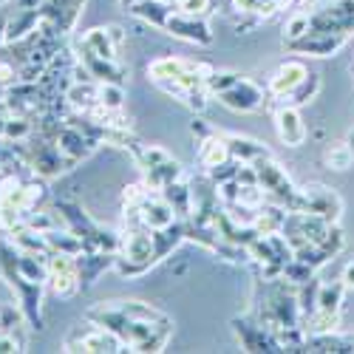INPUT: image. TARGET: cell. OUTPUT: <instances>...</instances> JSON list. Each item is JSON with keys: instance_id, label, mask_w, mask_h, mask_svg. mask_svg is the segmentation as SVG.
<instances>
[{"instance_id": "6da1fadb", "label": "cell", "mask_w": 354, "mask_h": 354, "mask_svg": "<svg viewBox=\"0 0 354 354\" xmlns=\"http://www.w3.org/2000/svg\"><path fill=\"white\" fill-rule=\"evenodd\" d=\"M48 289L57 298H74L80 292V270L74 255H63V252H48Z\"/></svg>"}, {"instance_id": "7a4b0ae2", "label": "cell", "mask_w": 354, "mask_h": 354, "mask_svg": "<svg viewBox=\"0 0 354 354\" xmlns=\"http://www.w3.org/2000/svg\"><path fill=\"white\" fill-rule=\"evenodd\" d=\"M165 32H170L173 37L190 40V43H201V46L213 43V32H210L207 20L196 17V15H182V12H176V9H173V15L167 17Z\"/></svg>"}, {"instance_id": "3957f363", "label": "cell", "mask_w": 354, "mask_h": 354, "mask_svg": "<svg viewBox=\"0 0 354 354\" xmlns=\"http://www.w3.org/2000/svg\"><path fill=\"white\" fill-rule=\"evenodd\" d=\"M122 340L116 337L111 329H85L74 332L66 340V351H122Z\"/></svg>"}, {"instance_id": "277c9868", "label": "cell", "mask_w": 354, "mask_h": 354, "mask_svg": "<svg viewBox=\"0 0 354 354\" xmlns=\"http://www.w3.org/2000/svg\"><path fill=\"white\" fill-rule=\"evenodd\" d=\"M221 97V102L227 105V108H232V111H244V113H250V111H258L263 102V91L252 82V80H241V82H235L232 88H227V91H221L218 94Z\"/></svg>"}, {"instance_id": "5b68a950", "label": "cell", "mask_w": 354, "mask_h": 354, "mask_svg": "<svg viewBox=\"0 0 354 354\" xmlns=\"http://www.w3.org/2000/svg\"><path fill=\"white\" fill-rule=\"evenodd\" d=\"M97 145H100L97 139H91L88 133H82L80 128H74V125H68V122H66V128L60 131V136H57V147H60V151H63V156H66L68 167H71L74 162L85 159L88 153L94 151Z\"/></svg>"}, {"instance_id": "8992f818", "label": "cell", "mask_w": 354, "mask_h": 354, "mask_svg": "<svg viewBox=\"0 0 354 354\" xmlns=\"http://www.w3.org/2000/svg\"><path fill=\"white\" fill-rule=\"evenodd\" d=\"M275 128H278L281 142L289 145V147H298L306 139V125H304L301 113H298V108H295V105H278V111H275Z\"/></svg>"}, {"instance_id": "52a82bcc", "label": "cell", "mask_w": 354, "mask_h": 354, "mask_svg": "<svg viewBox=\"0 0 354 354\" xmlns=\"http://www.w3.org/2000/svg\"><path fill=\"white\" fill-rule=\"evenodd\" d=\"M139 213H142V224L147 227V230H165V227H170L176 218V210L167 204V198L159 193V196H147L142 204H139Z\"/></svg>"}, {"instance_id": "ba28073f", "label": "cell", "mask_w": 354, "mask_h": 354, "mask_svg": "<svg viewBox=\"0 0 354 354\" xmlns=\"http://www.w3.org/2000/svg\"><path fill=\"white\" fill-rule=\"evenodd\" d=\"M306 66L304 63H298V60H286L283 66H278V71L272 74V80H270V94L272 97H278V100H283V97H289L295 88H298L304 80H306Z\"/></svg>"}, {"instance_id": "9c48e42d", "label": "cell", "mask_w": 354, "mask_h": 354, "mask_svg": "<svg viewBox=\"0 0 354 354\" xmlns=\"http://www.w3.org/2000/svg\"><path fill=\"white\" fill-rule=\"evenodd\" d=\"M80 60H82V66L88 68V74H91L94 80H100V82H120L122 85V80H125V66H120L116 60H105V57H97V54H91V51H85L82 48V54H80Z\"/></svg>"}, {"instance_id": "30bf717a", "label": "cell", "mask_w": 354, "mask_h": 354, "mask_svg": "<svg viewBox=\"0 0 354 354\" xmlns=\"http://www.w3.org/2000/svg\"><path fill=\"white\" fill-rule=\"evenodd\" d=\"M40 20H43L40 9H23V6H17L12 12V17H9V26H6V43H17V40L28 37L40 26Z\"/></svg>"}, {"instance_id": "8fae6325", "label": "cell", "mask_w": 354, "mask_h": 354, "mask_svg": "<svg viewBox=\"0 0 354 354\" xmlns=\"http://www.w3.org/2000/svg\"><path fill=\"white\" fill-rule=\"evenodd\" d=\"M224 142H227V147H230V156L232 159H239V162H258V159H263V156H270V151L263 147L261 142H255V139H247V136H239V133H230V136H224Z\"/></svg>"}, {"instance_id": "7c38bea8", "label": "cell", "mask_w": 354, "mask_h": 354, "mask_svg": "<svg viewBox=\"0 0 354 354\" xmlns=\"http://www.w3.org/2000/svg\"><path fill=\"white\" fill-rule=\"evenodd\" d=\"M131 12L156 28H165L167 17L173 15V3H167V0H136V3H131Z\"/></svg>"}, {"instance_id": "4fadbf2b", "label": "cell", "mask_w": 354, "mask_h": 354, "mask_svg": "<svg viewBox=\"0 0 354 354\" xmlns=\"http://www.w3.org/2000/svg\"><path fill=\"white\" fill-rule=\"evenodd\" d=\"M159 193L167 198V204L176 210L179 218H190L193 216V190H190V185H185L179 179V182H170L167 187H162Z\"/></svg>"}, {"instance_id": "5bb4252c", "label": "cell", "mask_w": 354, "mask_h": 354, "mask_svg": "<svg viewBox=\"0 0 354 354\" xmlns=\"http://www.w3.org/2000/svg\"><path fill=\"white\" fill-rule=\"evenodd\" d=\"M46 241H48L51 252H63V255H74V258L85 252V241L80 239L74 230H63V227L48 230L46 232Z\"/></svg>"}, {"instance_id": "9a60e30c", "label": "cell", "mask_w": 354, "mask_h": 354, "mask_svg": "<svg viewBox=\"0 0 354 354\" xmlns=\"http://www.w3.org/2000/svg\"><path fill=\"white\" fill-rule=\"evenodd\" d=\"M227 159H230V147H227L224 136L207 133V136L198 142V162L207 167V170L216 167V165H221V162H227Z\"/></svg>"}, {"instance_id": "2e32d148", "label": "cell", "mask_w": 354, "mask_h": 354, "mask_svg": "<svg viewBox=\"0 0 354 354\" xmlns=\"http://www.w3.org/2000/svg\"><path fill=\"white\" fill-rule=\"evenodd\" d=\"M17 272H20L26 281L46 283V281H48V255L20 252V255H17Z\"/></svg>"}, {"instance_id": "e0dca14e", "label": "cell", "mask_w": 354, "mask_h": 354, "mask_svg": "<svg viewBox=\"0 0 354 354\" xmlns=\"http://www.w3.org/2000/svg\"><path fill=\"white\" fill-rule=\"evenodd\" d=\"M82 48L97 54V57H105V60H116V48L120 46L113 43L108 28H91V32L82 37Z\"/></svg>"}, {"instance_id": "ac0fdd59", "label": "cell", "mask_w": 354, "mask_h": 354, "mask_svg": "<svg viewBox=\"0 0 354 354\" xmlns=\"http://www.w3.org/2000/svg\"><path fill=\"white\" fill-rule=\"evenodd\" d=\"M12 244L20 250V252H37V255H48L51 247L46 241V232H37L32 227H20L12 232Z\"/></svg>"}, {"instance_id": "d6986e66", "label": "cell", "mask_w": 354, "mask_h": 354, "mask_svg": "<svg viewBox=\"0 0 354 354\" xmlns=\"http://www.w3.org/2000/svg\"><path fill=\"white\" fill-rule=\"evenodd\" d=\"M283 221H286V210L283 207H258L252 227H255L258 235H272V232H281Z\"/></svg>"}, {"instance_id": "ffe728a7", "label": "cell", "mask_w": 354, "mask_h": 354, "mask_svg": "<svg viewBox=\"0 0 354 354\" xmlns=\"http://www.w3.org/2000/svg\"><path fill=\"white\" fill-rule=\"evenodd\" d=\"M343 292H346V283H343V281L320 283V289H317V309H326V312H340Z\"/></svg>"}, {"instance_id": "44dd1931", "label": "cell", "mask_w": 354, "mask_h": 354, "mask_svg": "<svg viewBox=\"0 0 354 354\" xmlns=\"http://www.w3.org/2000/svg\"><path fill=\"white\" fill-rule=\"evenodd\" d=\"M323 162H326L332 170H348L354 165V147L348 142H335V145L326 147Z\"/></svg>"}, {"instance_id": "7402d4cb", "label": "cell", "mask_w": 354, "mask_h": 354, "mask_svg": "<svg viewBox=\"0 0 354 354\" xmlns=\"http://www.w3.org/2000/svg\"><path fill=\"white\" fill-rule=\"evenodd\" d=\"M35 122L32 116H6V128H3V139L9 142H28V136L35 133Z\"/></svg>"}, {"instance_id": "603a6c76", "label": "cell", "mask_w": 354, "mask_h": 354, "mask_svg": "<svg viewBox=\"0 0 354 354\" xmlns=\"http://www.w3.org/2000/svg\"><path fill=\"white\" fill-rule=\"evenodd\" d=\"M317 88H320V80H317V74H306V80L295 88V91L289 94V97H283L281 100V105H304V102H309L315 94H317Z\"/></svg>"}, {"instance_id": "cb8c5ba5", "label": "cell", "mask_w": 354, "mask_h": 354, "mask_svg": "<svg viewBox=\"0 0 354 354\" xmlns=\"http://www.w3.org/2000/svg\"><path fill=\"white\" fill-rule=\"evenodd\" d=\"M122 85L120 82H97V102L102 108H111V111H120L122 108Z\"/></svg>"}, {"instance_id": "d4e9b609", "label": "cell", "mask_w": 354, "mask_h": 354, "mask_svg": "<svg viewBox=\"0 0 354 354\" xmlns=\"http://www.w3.org/2000/svg\"><path fill=\"white\" fill-rule=\"evenodd\" d=\"M244 77L241 74H232V71H210L207 80H204V88H207L210 94H221L227 88H232L235 82H241Z\"/></svg>"}, {"instance_id": "484cf974", "label": "cell", "mask_w": 354, "mask_h": 354, "mask_svg": "<svg viewBox=\"0 0 354 354\" xmlns=\"http://www.w3.org/2000/svg\"><path fill=\"white\" fill-rule=\"evenodd\" d=\"M309 28H312V15H309V12H298V15H295V17L286 23L283 37H286V43L301 40L304 35H309Z\"/></svg>"}, {"instance_id": "4316f807", "label": "cell", "mask_w": 354, "mask_h": 354, "mask_svg": "<svg viewBox=\"0 0 354 354\" xmlns=\"http://www.w3.org/2000/svg\"><path fill=\"white\" fill-rule=\"evenodd\" d=\"M46 198V185L43 182H23V210L26 213H32L37 210V204Z\"/></svg>"}, {"instance_id": "83f0119b", "label": "cell", "mask_w": 354, "mask_h": 354, "mask_svg": "<svg viewBox=\"0 0 354 354\" xmlns=\"http://www.w3.org/2000/svg\"><path fill=\"white\" fill-rule=\"evenodd\" d=\"M232 6L241 15H263V17L278 9V3H272V0H232Z\"/></svg>"}, {"instance_id": "f1b7e54d", "label": "cell", "mask_w": 354, "mask_h": 354, "mask_svg": "<svg viewBox=\"0 0 354 354\" xmlns=\"http://www.w3.org/2000/svg\"><path fill=\"white\" fill-rule=\"evenodd\" d=\"M151 193H153V190L147 187L145 182H139V185H128L125 193H122V204H125V207H139V204H142L147 196H151Z\"/></svg>"}, {"instance_id": "f546056e", "label": "cell", "mask_w": 354, "mask_h": 354, "mask_svg": "<svg viewBox=\"0 0 354 354\" xmlns=\"http://www.w3.org/2000/svg\"><path fill=\"white\" fill-rule=\"evenodd\" d=\"M176 12L204 17V15L210 12V0H176Z\"/></svg>"}, {"instance_id": "4dcf8cb0", "label": "cell", "mask_w": 354, "mask_h": 354, "mask_svg": "<svg viewBox=\"0 0 354 354\" xmlns=\"http://www.w3.org/2000/svg\"><path fill=\"white\" fill-rule=\"evenodd\" d=\"M6 351H23V340H17L15 332H0V354Z\"/></svg>"}, {"instance_id": "1f68e13d", "label": "cell", "mask_w": 354, "mask_h": 354, "mask_svg": "<svg viewBox=\"0 0 354 354\" xmlns=\"http://www.w3.org/2000/svg\"><path fill=\"white\" fill-rule=\"evenodd\" d=\"M12 12H15V9H9V6H0V43H6V26H9Z\"/></svg>"}, {"instance_id": "d6a6232c", "label": "cell", "mask_w": 354, "mask_h": 354, "mask_svg": "<svg viewBox=\"0 0 354 354\" xmlns=\"http://www.w3.org/2000/svg\"><path fill=\"white\" fill-rule=\"evenodd\" d=\"M343 283H346V289H354V261L346 263V270H343Z\"/></svg>"}, {"instance_id": "836d02e7", "label": "cell", "mask_w": 354, "mask_h": 354, "mask_svg": "<svg viewBox=\"0 0 354 354\" xmlns=\"http://www.w3.org/2000/svg\"><path fill=\"white\" fill-rule=\"evenodd\" d=\"M17 6H23V9H40V0H17Z\"/></svg>"}, {"instance_id": "e575fe53", "label": "cell", "mask_w": 354, "mask_h": 354, "mask_svg": "<svg viewBox=\"0 0 354 354\" xmlns=\"http://www.w3.org/2000/svg\"><path fill=\"white\" fill-rule=\"evenodd\" d=\"M6 111H3V105H0V139H3V128H6Z\"/></svg>"}, {"instance_id": "d590c367", "label": "cell", "mask_w": 354, "mask_h": 354, "mask_svg": "<svg viewBox=\"0 0 354 354\" xmlns=\"http://www.w3.org/2000/svg\"><path fill=\"white\" fill-rule=\"evenodd\" d=\"M0 332H6V323H3V306H0Z\"/></svg>"}, {"instance_id": "8d00e7d4", "label": "cell", "mask_w": 354, "mask_h": 354, "mask_svg": "<svg viewBox=\"0 0 354 354\" xmlns=\"http://www.w3.org/2000/svg\"><path fill=\"white\" fill-rule=\"evenodd\" d=\"M348 145H351V147H354V133H351V139H348Z\"/></svg>"}]
</instances>
